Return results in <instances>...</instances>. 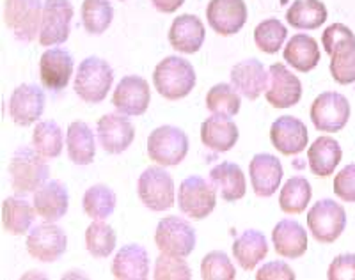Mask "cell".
Listing matches in <instances>:
<instances>
[{
    "label": "cell",
    "instance_id": "obj_1",
    "mask_svg": "<svg viewBox=\"0 0 355 280\" xmlns=\"http://www.w3.org/2000/svg\"><path fill=\"white\" fill-rule=\"evenodd\" d=\"M9 183L18 195H27L40 189L49 180L50 167L34 146H20L12 152L8 167Z\"/></svg>",
    "mask_w": 355,
    "mask_h": 280
},
{
    "label": "cell",
    "instance_id": "obj_2",
    "mask_svg": "<svg viewBox=\"0 0 355 280\" xmlns=\"http://www.w3.org/2000/svg\"><path fill=\"white\" fill-rule=\"evenodd\" d=\"M153 84L158 94L166 100H182L196 87V71L187 59L169 55L155 68Z\"/></svg>",
    "mask_w": 355,
    "mask_h": 280
},
{
    "label": "cell",
    "instance_id": "obj_3",
    "mask_svg": "<svg viewBox=\"0 0 355 280\" xmlns=\"http://www.w3.org/2000/svg\"><path fill=\"white\" fill-rule=\"evenodd\" d=\"M114 82V71L107 60L87 57L78 64L75 75V92L85 103H101L109 94Z\"/></svg>",
    "mask_w": 355,
    "mask_h": 280
},
{
    "label": "cell",
    "instance_id": "obj_4",
    "mask_svg": "<svg viewBox=\"0 0 355 280\" xmlns=\"http://www.w3.org/2000/svg\"><path fill=\"white\" fill-rule=\"evenodd\" d=\"M189 152V137L182 128L164 124L148 137V157L162 167H174L185 160Z\"/></svg>",
    "mask_w": 355,
    "mask_h": 280
},
{
    "label": "cell",
    "instance_id": "obj_5",
    "mask_svg": "<svg viewBox=\"0 0 355 280\" xmlns=\"http://www.w3.org/2000/svg\"><path fill=\"white\" fill-rule=\"evenodd\" d=\"M217 204V190L211 181L201 176H189L178 189V206L192 220H202Z\"/></svg>",
    "mask_w": 355,
    "mask_h": 280
},
{
    "label": "cell",
    "instance_id": "obj_6",
    "mask_svg": "<svg viewBox=\"0 0 355 280\" xmlns=\"http://www.w3.org/2000/svg\"><path fill=\"white\" fill-rule=\"evenodd\" d=\"M196 229L180 216L162 218L155 231V243L160 254L189 257L196 248Z\"/></svg>",
    "mask_w": 355,
    "mask_h": 280
},
{
    "label": "cell",
    "instance_id": "obj_7",
    "mask_svg": "<svg viewBox=\"0 0 355 280\" xmlns=\"http://www.w3.org/2000/svg\"><path fill=\"white\" fill-rule=\"evenodd\" d=\"M43 2L41 0H6L4 21L21 43H31L40 34Z\"/></svg>",
    "mask_w": 355,
    "mask_h": 280
},
{
    "label": "cell",
    "instance_id": "obj_8",
    "mask_svg": "<svg viewBox=\"0 0 355 280\" xmlns=\"http://www.w3.org/2000/svg\"><path fill=\"white\" fill-rule=\"evenodd\" d=\"M307 227L320 243H334L347 227L345 208L332 199L318 200L307 213Z\"/></svg>",
    "mask_w": 355,
    "mask_h": 280
},
{
    "label": "cell",
    "instance_id": "obj_9",
    "mask_svg": "<svg viewBox=\"0 0 355 280\" xmlns=\"http://www.w3.org/2000/svg\"><path fill=\"white\" fill-rule=\"evenodd\" d=\"M137 193L151 211H167L174 206V181L164 167H148L141 174Z\"/></svg>",
    "mask_w": 355,
    "mask_h": 280
},
{
    "label": "cell",
    "instance_id": "obj_10",
    "mask_svg": "<svg viewBox=\"0 0 355 280\" xmlns=\"http://www.w3.org/2000/svg\"><path fill=\"white\" fill-rule=\"evenodd\" d=\"M309 116L320 132H341L350 119V103L341 92H322L311 105Z\"/></svg>",
    "mask_w": 355,
    "mask_h": 280
},
{
    "label": "cell",
    "instance_id": "obj_11",
    "mask_svg": "<svg viewBox=\"0 0 355 280\" xmlns=\"http://www.w3.org/2000/svg\"><path fill=\"white\" fill-rule=\"evenodd\" d=\"M75 9L69 0H44L41 17V46H55L68 41Z\"/></svg>",
    "mask_w": 355,
    "mask_h": 280
},
{
    "label": "cell",
    "instance_id": "obj_12",
    "mask_svg": "<svg viewBox=\"0 0 355 280\" xmlns=\"http://www.w3.org/2000/svg\"><path fill=\"white\" fill-rule=\"evenodd\" d=\"M68 236L55 222H44L28 231L27 252L41 263H55L64 256Z\"/></svg>",
    "mask_w": 355,
    "mask_h": 280
},
{
    "label": "cell",
    "instance_id": "obj_13",
    "mask_svg": "<svg viewBox=\"0 0 355 280\" xmlns=\"http://www.w3.org/2000/svg\"><path fill=\"white\" fill-rule=\"evenodd\" d=\"M151 101L150 84L139 75L123 76L112 94V105L125 116H142Z\"/></svg>",
    "mask_w": 355,
    "mask_h": 280
},
{
    "label": "cell",
    "instance_id": "obj_14",
    "mask_svg": "<svg viewBox=\"0 0 355 280\" xmlns=\"http://www.w3.org/2000/svg\"><path fill=\"white\" fill-rule=\"evenodd\" d=\"M266 101L275 108H290L302 98V82L284 64L277 62L268 68Z\"/></svg>",
    "mask_w": 355,
    "mask_h": 280
},
{
    "label": "cell",
    "instance_id": "obj_15",
    "mask_svg": "<svg viewBox=\"0 0 355 280\" xmlns=\"http://www.w3.org/2000/svg\"><path fill=\"white\" fill-rule=\"evenodd\" d=\"M98 142L109 155H121L132 146L135 128L125 114H105L96 126Z\"/></svg>",
    "mask_w": 355,
    "mask_h": 280
},
{
    "label": "cell",
    "instance_id": "obj_16",
    "mask_svg": "<svg viewBox=\"0 0 355 280\" xmlns=\"http://www.w3.org/2000/svg\"><path fill=\"white\" fill-rule=\"evenodd\" d=\"M46 96L41 87L34 84L18 85L9 100V116L18 126H31L41 119Z\"/></svg>",
    "mask_w": 355,
    "mask_h": 280
},
{
    "label": "cell",
    "instance_id": "obj_17",
    "mask_svg": "<svg viewBox=\"0 0 355 280\" xmlns=\"http://www.w3.org/2000/svg\"><path fill=\"white\" fill-rule=\"evenodd\" d=\"M206 20L220 36L240 33L247 21V6L243 0H210L206 8Z\"/></svg>",
    "mask_w": 355,
    "mask_h": 280
},
{
    "label": "cell",
    "instance_id": "obj_18",
    "mask_svg": "<svg viewBox=\"0 0 355 280\" xmlns=\"http://www.w3.org/2000/svg\"><path fill=\"white\" fill-rule=\"evenodd\" d=\"M272 146L286 157L299 155L309 142L306 124L293 116H281L270 126Z\"/></svg>",
    "mask_w": 355,
    "mask_h": 280
},
{
    "label": "cell",
    "instance_id": "obj_19",
    "mask_svg": "<svg viewBox=\"0 0 355 280\" xmlns=\"http://www.w3.org/2000/svg\"><path fill=\"white\" fill-rule=\"evenodd\" d=\"M283 165L270 152H259L249 164L252 190L258 197H272L283 181Z\"/></svg>",
    "mask_w": 355,
    "mask_h": 280
},
{
    "label": "cell",
    "instance_id": "obj_20",
    "mask_svg": "<svg viewBox=\"0 0 355 280\" xmlns=\"http://www.w3.org/2000/svg\"><path fill=\"white\" fill-rule=\"evenodd\" d=\"M73 75V57L66 49H49L41 55L40 78L41 84L53 92H59L69 84Z\"/></svg>",
    "mask_w": 355,
    "mask_h": 280
},
{
    "label": "cell",
    "instance_id": "obj_21",
    "mask_svg": "<svg viewBox=\"0 0 355 280\" xmlns=\"http://www.w3.org/2000/svg\"><path fill=\"white\" fill-rule=\"evenodd\" d=\"M34 208L44 222H57L68 213L69 193L66 184L59 180H46L34 192Z\"/></svg>",
    "mask_w": 355,
    "mask_h": 280
},
{
    "label": "cell",
    "instance_id": "obj_22",
    "mask_svg": "<svg viewBox=\"0 0 355 280\" xmlns=\"http://www.w3.org/2000/svg\"><path fill=\"white\" fill-rule=\"evenodd\" d=\"M230 76L231 85L250 101L258 100L268 85V71L258 59L240 60L233 66Z\"/></svg>",
    "mask_w": 355,
    "mask_h": 280
},
{
    "label": "cell",
    "instance_id": "obj_23",
    "mask_svg": "<svg viewBox=\"0 0 355 280\" xmlns=\"http://www.w3.org/2000/svg\"><path fill=\"white\" fill-rule=\"evenodd\" d=\"M205 25L196 15H180L169 28V43L176 52L196 53L205 43Z\"/></svg>",
    "mask_w": 355,
    "mask_h": 280
},
{
    "label": "cell",
    "instance_id": "obj_24",
    "mask_svg": "<svg viewBox=\"0 0 355 280\" xmlns=\"http://www.w3.org/2000/svg\"><path fill=\"white\" fill-rule=\"evenodd\" d=\"M112 275L119 280H144L150 277V256L141 245L130 243L116 254Z\"/></svg>",
    "mask_w": 355,
    "mask_h": 280
},
{
    "label": "cell",
    "instance_id": "obj_25",
    "mask_svg": "<svg viewBox=\"0 0 355 280\" xmlns=\"http://www.w3.org/2000/svg\"><path fill=\"white\" fill-rule=\"evenodd\" d=\"M272 243L277 256L299 259L307 250V232L297 220L284 218L272 231Z\"/></svg>",
    "mask_w": 355,
    "mask_h": 280
},
{
    "label": "cell",
    "instance_id": "obj_26",
    "mask_svg": "<svg viewBox=\"0 0 355 280\" xmlns=\"http://www.w3.org/2000/svg\"><path fill=\"white\" fill-rule=\"evenodd\" d=\"M239 126L227 116H217V114H214V116L208 117L201 124L202 144L208 149H211V151H230L239 142Z\"/></svg>",
    "mask_w": 355,
    "mask_h": 280
},
{
    "label": "cell",
    "instance_id": "obj_27",
    "mask_svg": "<svg viewBox=\"0 0 355 280\" xmlns=\"http://www.w3.org/2000/svg\"><path fill=\"white\" fill-rule=\"evenodd\" d=\"M343 158V151L338 140L332 137H318L307 149V161L311 173L318 177H327L334 174V168Z\"/></svg>",
    "mask_w": 355,
    "mask_h": 280
},
{
    "label": "cell",
    "instance_id": "obj_28",
    "mask_svg": "<svg viewBox=\"0 0 355 280\" xmlns=\"http://www.w3.org/2000/svg\"><path fill=\"white\" fill-rule=\"evenodd\" d=\"M210 181L218 195L227 202L240 200L245 195L247 183L240 165L231 164V161H222V164L215 165L210 170Z\"/></svg>",
    "mask_w": 355,
    "mask_h": 280
},
{
    "label": "cell",
    "instance_id": "obj_29",
    "mask_svg": "<svg viewBox=\"0 0 355 280\" xmlns=\"http://www.w3.org/2000/svg\"><path fill=\"white\" fill-rule=\"evenodd\" d=\"M284 60L293 69L300 73L313 71L318 66L320 59V46L315 37L307 34H295L284 46Z\"/></svg>",
    "mask_w": 355,
    "mask_h": 280
},
{
    "label": "cell",
    "instance_id": "obj_30",
    "mask_svg": "<svg viewBox=\"0 0 355 280\" xmlns=\"http://www.w3.org/2000/svg\"><path fill=\"white\" fill-rule=\"evenodd\" d=\"M66 148L69 160L75 165H91L96 155V140L93 130L84 121H75L68 126Z\"/></svg>",
    "mask_w": 355,
    "mask_h": 280
},
{
    "label": "cell",
    "instance_id": "obj_31",
    "mask_svg": "<svg viewBox=\"0 0 355 280\" xmlns=\"http://www.w3.org/2000/svg\"><path fill=\"white\" fill-rule=\"evenodd\" d=\"M36 208L34 204L27 202L24 197H8L2 202V224L6 231L15 236L27 234L33 229L34 220H36Z\"/></svg>",
    "mask_w": 355,
    "mask_h": 280
},
{
    "label": "cell",
    "instance_id": "obj_32",
    "mask_svg": "<svg viewBox=\"0 0 355 280\" xmlns=\"http://www.w3.org/2000/svg\"><path fill=\"white\" fill-rule=\"evenodd\" d=\"M266 254H268V243L265 234L256 229L243 231L233 243L234 259L247 272L254 270L265 259Z\"/></svg>",
    "mask_w": 355,
    "mask_h": 280
},
{
    "label": "cell",
    "instance_id": "obj_33",
    "mask_svg": "<svg viewBox=\"0 0 355 280\" xmlns=\"http://www.w3.org/2000/svg\"><path fill=\"white\" fill-rule=\"evenodd\" d=\"M286 21L299 30H315L327 21V8L322 0H295L286 11Z\"/></svg>",
    "mask_w": 355,
    "mask_h": 280
},
{
    "label": "cell",
    "instance_id": "obj_34",
    "mask_svg": "<svg viewBox=\"0 0 355 280\" xmlns=\"http://www.w3.org/2000/svg\"><path fill=\"white\" fill-rule=\"evenodd\" d=\"M311 184L306 177L293 176L284 183L279 193V206L288 215H299V213L306 211V208L311 202Z\"/></svg>",
    "mask_w": 355,
    "mask_h": 280
},
{
    "label": "cell",
    "instance_id": "obj_35",
    "mask_svg": "<svg viewBox=\"0 0 355 280\" xmlns=\"http://www.w3.org/2000/svg\"><path fill=\"white\" fill-rule=\"evenodd\" d=\"M117 197L107 184H94L85 190L82 208L91 220H107L116 209Z\"/></svg>",
    "mask_w": 355,
    "mask_h": 280
},
{
    "label": "cell",
    "instance_id": "obj_36",
    "mask_svg": "<svg viewBox=\"0 0 355 280\" xmlns=\"http://www.w3.org/2000/svg\"><path fill=\"white\" fill-rule=\"evenodd\" d=\"M33 146L46 160L57 158L62 152L64 137L61 126L55 121H40L33 132Z\"/></svg>",
    "mask_w": 355,
    "mask_h": 280
},
{
    "label": "cell",
    "instance_id": "obj_37",
    "mask_svg": "<svg viewBox=\"0 0 355 280\" xmlns=\"http://www.w3.org/2000/svg\"><path fill=\"white\" fill-rule=\"evenodd\" d=\"M82 24L89 34H103L114 20L110 0H84L82 2Z\"/></svg>",
    "mask_w": 355,
    "mask_h": 280
},
{
    "label": "cell",
    "instance_id": "obj_38",
    "mask_svg": "<svg viewBox=\"0 0 355 280\" xmlns=\"http://www.w3.org/2000/svg\"><path fill=\"white\" fill-rule=\"evenodd\" d=\"M240 92L231 84H217L206 94V108L217 116L233 117L240 112Z\"/></svg>",
    "mask_w": 355,
    "mask_h": 280
},
{
    "label": "cell",
    "instance_id": "obj_39",
    "mask_svg": "<svg viewBox=\"0 0 355 280\" xmlns=\"http://www.w3.org/2000/svg\"><path fill=\"white\" fill-rule=\"evenodd\" d=\"M116 231L103 220H94L85 229V248L96 259L109 257L116 248Z\"/></svg>",
    "mask_w": 355,
    "mask_h": 280
},
{
    "label": "cell",
    "instance_id": "obj_40",
    "mask_svg": "<svg viewBox=\"0 0 355 280\" xmlns=\"http://www.w3.org/2000/svg\"><path fill=\"white\" fill-rule=\"evenodd\" d=\"M286 37V27H284L283 21H279L277 18L263 20L261 24L254 28L256 46L265 53H277L279 50L283 49Z\"/></svg>",
    "mask_w": 355,
    "mask_h": 280
},
{
    "label": "cell",
    "instance_id": "obj_41",
    "mask_svg": "<svg viewBox=\"0 0 355 280\" xmlns=\"http://www.w3.org/2000/svg\"><path fill=\"white\" fill-rule=\"evenodd\" d=\"M331 75L338 84L355 82V41L341 44L331 53Z\"/></svg>",
    "mask_w": 355,
    "mask_h": 280
},
{
    "label": "cell",
    "instance_id": "obj_42",
    "mask_svg": "<svg viewBox=\"0 0 355 280\" xmlns=\"http://www.w3.org/2000/svg\"><path fill=\"white\" fill-rule=\"evenodd\" d=\"M201 279L205 280H233L236 270L230 256L222 250H211L201 261Z\"/></svg>",
    "mask_w": 355,
    "mask_h": 280
},
{
    "label": "cell",
    "instance_id": "obj_43",
    "mask_svg": "<svg viewBox=\"0 0 355 280\" xmlns=\"http://www.w3.org/2000/svg\"><path fill=\"white\" fill-rule=\"evenodd\" d=\"M153 279L157 280H190L192 270L183 257L160 254L155 261Z\"/></svg>",
    "mask_w": 355,
    "mask_h": 280
},
{
    "label": "cell",
    "instance_id": "obj_44",
    "mask_svg": "<svg viewBox=\"0 0 355 280\" xmlns=\"http://www.w3.org/2000/svg\"><path fill=\"white\" fill-rule=\"evenodd\" d=\"M348 41H355V34L343 24L329 25L322 34V44L329 55H331L338 46L348 43Z\"/></svg>",
    "mask_w": 355,
    "mask_h": 280
},
{
    "label": "cell",
    "instance_id": "obj_45",
    "mask_svg": "<svg viewBox=\"0 0 355 280\" xmlns=\"http://www.w3.org/2000/svg\"><path fill=\"white\" fill-rule=\"evenodd\" d=\"M334 193L345 202H355V164L347 165L336 174Z\"/></svg>",
    "mask_w": 355,
    "mask_h": 280
},
{
    "label": "cell",
    "instance_id": "obj_46",
    "mask_svg": "<svg viewBox=\"0 0 355 280\" xmlns=\"http://www.w3.org/2000/svg\"><path fill=\"white\" fill-rule=\"evenodd\" d=\"M329 280H355V254H341L334 257L327 270Z\"/></svg>",
    "mask_w": 355,
    "mask_h": 280
},
{
    "label": "cell",
    "instance_id": "obj_47",
    "mask_svg": "<svg viewBox=\"0 0 355 280\" xmlns=\"http://www.w3.org/2000/svg\"><path fill=\"white\" fill-rule=\"evenodd\" d=\"M258 280H295L293 270L284 261H272L263 264L256 273Z\"/></svg>",
    "mask_w": 355,
    "mask_h": 280
},
{
    "label": "cell",
    "instance_id": "obj_48",
    "mask_svg": "<svg viewBox=\"0 0 355 280\" xmlns=\"http://www.w3.org/2000/svg\"><path fill=\"white\" fill-rule=\"evenodd\" d=\"M151 4L158 9L160 12H166V15H171V12L178 11L185 4V0H151Z\"/></svg>",
    "mask_w": 355,
    "mask_h": 280
}]
</instances>
